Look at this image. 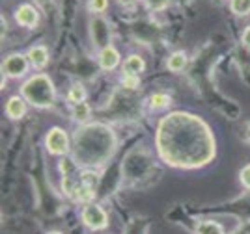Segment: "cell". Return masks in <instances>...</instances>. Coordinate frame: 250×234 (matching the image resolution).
<instances>
[{"label": "cell", "instance_id": "obj_2", "mask_svg": "<svg viewBox=\"0 0 250 234\" xmlns=\"http://www.w3.org/2000/svg\"><path fill=\"white\" fill-rule=\"evenodd\" d=\"M116 149L114 132L99 123L86 125L75 134V142L71 147V160L77 165L92 167L104 163Z\"/></svg>", "mask_w": 250, "mask_h": 234}, {"label": "cell", "instance_id": "obj_1", "mask_svg": "<svg viewBox=\"0 0 250 234\" xmlns=\"http://www.w3.org/2000/svg\"><path fill=\"white\" fill-rule=\"evenodd\" d=\"M155 145L161 160L179 169L204 167L217 153L209 125L188 112H172L163 117L157 126Z\"/></svg>", "mask_w": 250, "mask_h": 234}, {"label": "cell", "instance_id": "obj_23", "mask_svg": "<svg viewBox=\"0 0 250 234\" xmlns=\"http://www.w3.org/2000/svg\"><path fill=\"white\" fill-rule=\"evenodd\" d=\"M241 39H243V45H245L247 49H250V26H247V28H245V32H243V37H241Z\"/></svg>", "mask_w": 250, "mask_h": 234}, {"label": "cell", "instance_id": "obj_11", "mask_svg": "<svg viewBox=\"0 0 250 234\" xmlns=\"http://www.w3.org/2000/svg\"><path fill=\"white\" fill-rule=\"evenodd\" d=\"M6 113L10 119H21L26 113V101L22 97H10L6 102Z\"/></svg>", "mask_w": 250, "mask_h": 234}, {"label": "cell", "instance_id": "obj_5", "mask_svg": "<svg viewBox=\"0 0 250 234\" xmlns=\"http://www.w3.org/2000/svg\"><path fill=\"white\" fill-rule=\"evenodd\" d=\"M83 223L92 231H103L108 225V216L99 204H86L83 210Z\"/></svg>", "mask_w": 250, "mask_h": 234}, {"label": "cell", "instance_id": "obj_21", "mask_svg": "<svg viewBox=\"0 0 250 234\" xmlns=\"http://www.w3.org/2000/svg\"><path fill=\"white\" fill-rule=\"evenodd\" d=\"M167 4H168V0H146V6L153 11H159V10H163V8H167Z\"/></svg>", "mask_w": 250, "mask_h": 234}, {"label": "cell", "instance_id": "obj_12", "mask_svg": "<svg viewBox=\"0 0 250 234\" xmlns=\"http://www.w3.org/2000/svg\"><path fill=\"white\" fill-rule=\"evenodd\" d=\"M146 69V61L142 60L140 56H129L127 60L124 61V74H140V72Z\"/></svg>", "mask_w": 250, "mask_h": 234}, {"label": "cell", "instance_id": "obj_10", "mask_svg": "<svg viewBox=\"0 0 250 234\" xmlns=\"http://www.w3.org/2000/svg\"><path fill=\"white\" fill-rule=\"evenodd\" d=\"M26 58L36 69H43L49 63V51L43 45H38V47H32L30 51L26 52Z\"/></svg>", "mask_w": 250, "mask_h": 234}, {"label": "cell", "instance_id": "obj_13", "mask_svg": "<svg viewBox=\"0 0 250 234\" xmlns=\"http://www.w3.org/2000/svg\"><path fill=\"white\" fill-rule=\"evenodd\" d=\"M90 115H92V108H90V104H88L86 101L73 104V117H75V121H79V123L88 121V119H90Z\"/></svg>", "mask_w": 250, "mask_h": 234}, {"label": "cell", "instance_id": "obj_16", "mask_svg": "<svg viewBox=\"0 0 250 234\" xmlns=\"http://www.w3.org/2000/svg\"><path fill=\"white\" fill-rule=\"evenodd\" d=\"M196 234H226L222 225H219L217 221H202L196 229Z\"/></svg>", "mask_w": 250, "mask_h": 234}, {"label": "cell", "instance_id": "obj_27", "mask_svg": "<svg viewBox=\"0 0 250 234\" xmlns=\"http://www.w3.org/2000/svg\"><path fill=\"white\" fill-rule=\"evenodd\" d=\"M247 140H249V142H250V125H249V126H247Z\"/></svg>", "mask_w": 250, "mask_h": 234}, {"label": "cell", "instance_id": "obj_26", "mask_svg": "<svg viewBox=\"0 0 250 234\" xmlns=\"http://www.w3.org/2000/svg\"><path fill=\"white\" fill-rule=\"evenodd\" d=\"M4 34H6V19L2 17V37H4Z\"/></svg>", "mask_w": 250, "mask_h": 234}, {"label": "cell", "instance_id": "obj_19", "mask_svg": "<svg viewBox=\"0 0 250 234\" xmlns=\"http://www.w3.org/2000/svg\"><path fill=\"white\" fill-rule=\"evenodd\" d=\"M122 84H124V88H127V90H138L140 78H138V74H124L122 76Z\"/></svg>", "mask_w": 250, "mask_h": 234}, {"label": "cell", "instance_id": "obj_15", "mask_svg": "<svg viewBox=\"0 0 250 234\" xmlns=\"http://www.w3.org/2000/svg\"><path fill=\"white\" fill-rule=\"evenodd\" d=\"M168 69L170 71H183L185 65H187V56L183 52H174L170 58H168Z\"/></svg>", "mask_w": 250, "mask_h": 234}, {"label": "cell", "instance_id": "obj_22", "mask_svg": "<svg viewBox=\"0 0 250 234\" xmlns=\"http://www.w3.org/2000/svg\"><path fill=\"white\" fill-rule=\"evenodd\" d=\"M239 177H241V182H243V186L250 190V163H249V165H245V167L241 169Z\"/></svg>", "mask_w": 250, "mask_h": 234}, {"label": "cell", "instance_id": "obj_4", "mask_svg": "<svg viewBox=\"0 0 250 234\" xmlns=\"http://www.w3.org/2000/svg\"><path fill=\"white\" fill-rule=\"evenodd\" d=\"M45 147L54 156H62L69 151V136L60 126H52L45 136Z\"/></svg>", "mask_w": 250, "mask_h": 234}, {"label": "cell", "instance_id": "obj_14", "mask_svg": "<svg viewBox=\"0 0 250 234\" xmlns=\"http://www.w3.org/2000/svg\"><path fill=\"white\" fill-rule=\"evenodd\" d=\"M172 104V97L168 95V93H155V95H151V99H149V106L153 108V110H165Z\"/></svg>", "mask_w": 250, "mask_h": 234}, {"label": "cell", "instance_id": "obj_7", "mask_svg": "<svg viewBox=\"0 0 250 234\" xmlns=\"http://www.w3.org/2000/svg\"><path fill=\"white\" fill-rule=\"evenodd\" d=\"M28 71V58L24 54H10L2 61V72L11 78H19Z\"/></svg>", "mask_w": 250, "mask_h": 234}, {"label": "cell", "instance_id": "obj_20", "mask_svg": "<svg viewBox=\"0 0 250 234\" xmlns=\"http://www.w3.org/2000/svg\"><path fill=\"white\" fill-rule=\"evenodd\" d=\"M108 8V0H90L88 2V10L94 13H103Z\"/></svg>", "mask_w": 250, "mask_h": 234}, {"label": "cell", "instance_id": "obj_28", "mask_svg": "<svg viewBox=\"0 0 250 234\" xmlns=\"http://www.w3.org/2000/svg\"><path fill=\"white\" fill-rule=\"evenodd\" d=\"M49 234H62V233H58V231H51Z\"/></svg>", "mask_w": 250, "mask_h": 234}, {"label": "cell", "instance_id": "obj_6", "mask_svg": "<svg viewBox=\"0 0 250 234\" xmlns=\"http://www.w3.org/2000/svg\"><path fill=\"white\" fill-rule=\"evenodd\" d=\"M90 34H92V39H94L95 47L97 49H104L110 45V37H112V32H110V26L108 22L103 19V17H94L92 22H90Z\"/></svg>", "mask_w": 250, "mask_h": 234}, {"label": "cell", "instance_id": "obj_25", "mask_svg": "<svg viewBox=\"0 0 250 234\" xmlns=\"http://www.w3.org/2000/svg\"><path fill=\"white\" fill-rule=\"evenodd\" d=\"M122 6H131V4H135L136 0H118Z\"/></svg>", "mask_w": 250, "mask_h": 234}, {"label": "cell", "instance_id": "obj_9", "mask_svg": "<svg viewBox=\"0 0 250 234\" xmlns=\"http://www.w3.org/2000/svg\"><path fill=\"white\" fill-rule=\"evenodd\" d=\"M118 65H120V52L116 51L112 45L101 49V52H99V67L103 71H114Z\"/></svg>", "mask_w": 250, "mask_h": 234}, {"label": "cell", "instance_id": "obj_3", "mask_svg": "<svg viewBox=\"0 0 250 234\" xmlns=\"http://www.w3.org/2000/svg\"><path fill=\"white\" fill-rule=\"evenodd\" d=\"M21 97L36 108H51L56 101L54 84L47 74H34L21 86Z\"/></svg>", "mask_w": 250, "mask_h": 234}, {"label": "cell", "instance_id": "obj_18", "mask_svg": "<svg viewBox=\"0 0 250 234\" xmlns=\"http://www.w3.org/2000/svg\"><path fill=\"white\" fill-rule=\"evenodd\" d=\"M67 101H71L73 104L86 101V90H84V86H81V84H75L73 88L69 90V93H67Z\"/></svg>", "mask_w": 250, "mask_h": 234}, {"label": "cell", "instance_id": "obj_8", "mask_svg": "<svg viewBox=\"0 0 250 234\" xmlns=\"http://www.w3.org/2000/svg\"><path fill=\"white\" fill-rule=\"evenodd\" d=\"M15 20L24 28H36L40 24V11L36 10L32 4H21L15 10Z\"/></svg>", "mask_w": 250, "mask_h": 234}, {"label": "cell", "instance_id": "obj_24", "mask_svg": "<svg viewBox=\"0 0 250 234\" xmlns=\"http://www.w3.org/2000/svg\"><path fill=\"white\" fill-rule=\"evenodd\" d=\"M36 4H38L40 8H49L52 4V0H36Z\"/></svg>", "mask_w": 250, "mask_h": 234}, {"label": "cell", "instance_id": "obj_17", "mask_svg": "<svg viewBox=\"0 0 250 234\" xmlns=\"http://www.w3.org/2000/svg\"><path fill=\"white\" fill-rule=\"evenodd\" d=\"M229 10L235 15H250V0H229Z\"/></svg>", "mask_w": 250, "mask_h": 234}]
</instances>
